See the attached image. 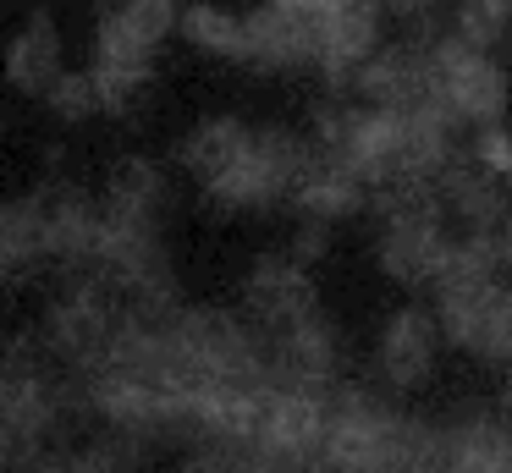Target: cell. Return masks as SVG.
Masks as SVG:
<instances>
[{"label":"cell","instance_id":"obj_1","mask_svg":"<svg viewBox=\"0 0 512 473\" xmlns=\"http://www.w3.org/2000/svg\"><path fill=\"white\" fill-rule=\"evenodd\" d=\"M413 446H419V429L391 418L369 396H342L336 407H325V429L309 473H386Z\"/></svg>","mask_w":512,"mask_h":473},{"label":"cell","instance_id":"obj_2","mask_svg":"<svg viewBox=\"0 0 512 473\" xmlns=\"http://www.w3.org/2000/svg\"><path fill=\"white\" fill-rule=\"evenodd\" d=\"M309 165H314V143H303L298 132H281V127H254L243 154L221 176H210L204 193L221 209H270V204H287Z\"/></svg>","mask_w":512,"mask_h":473},{"label":"cell","instance_id":"obj_3","mask_svg":"<svg viewBox=\"0 0 512 473\" xmlns=\"http://www.w3.org/2000/svg\"><path fill=\"white\" fill-rule=\"evenodd\" d=\"M424 77H430V105L441 110L446 121H474V127H490L507 110V77L490 61L479 44L463 39H441L435 50H424Z\"/></svg>","mask_w":512,"mask_h":473},{"label":"cell","instance_id":"obj_4","mask_svg":"<svg viewBox=\"0 0 512 473\" xmlns=\"http://www.w3.org/2000/svg\"><path fill=\"white\" fill-rule=\"evenodd\" d=\"M452 237L441 231V204L435 193L408 198V204L386 209V231H380V270L402 286H430L441 275V259Z\"/></svg>","mask_w":512,"mask_h":473},{"label":"cell","instance_id":"obj_5","mask_svg":"<svg viewBox=\"0 0 512 473\" xmlns=\"http://www.w3.org/2000/svg\"><path fill=\"white\" fill-rule=\"evenodd\" d=\"M182 17V0H100L94 22V66L155 72V50Z\"/></svg>","mask_w":512,"mask_h":473},{"label":"cell","instance_id":"obj_6","mask_svg":"<svg viewBox=\"0 0 512 473\" xmlns=\"http://www.w3.org/2000/svg\"><path fill=\"white\" fill-rule=\"evenodd\" d=\"M435 330H446L474 358L512 363V286L496 275V281L441 292V325Z\"/></svg>","mask_w":512,"mask_h":473},{"label":"cell","instance_id":"obj_7","mask_svg":"<svg viewBox=\"0 0 512 473\" xmlns=\"http://www.w3.org/2000/svg\"><path fill=\"white\" fill-rule=\"evenodd\" d=\"M116 325H122V303H116L111 286L100 281H78L72 292H61L45 314V341L50 352L72 358L78 369H89L105 347H111Z\"/></svg>","mask_w":512,"mask_h":473},{"label":"cell","instance_id":"obj_8","mask_svg":"<svg viewBox=\"0 0 512 473\" xmlns=\"http://www.w3.org/2000/svg\"><path fill=\"white\" fill-rule=\"evenodd\" d=\"M243 303H248V314H254L265 330H287V325H298V319L320 314L309 270H303V264H292V259H276V253H270V259H259L254 270H248Z\"/></svg>","mask_w":512,"mask_h":473},{"label":"cell","instance_id":"obj_9","mask_svg":"<svg viewBox=\"0 0 512 473\" xmlns=\"http://www.w3.org/2000/svg\"><path fill=\"white\" fill-rule=\"evenodd\" d=\"M243 61L254 72H298L314 66V22H303L287 6H259L243 17Z\"/></svg>","mask_w":512,"mask_h":473},{"label":"cell","instance_id":"obj_10","mask_svg":"<svg viewBox=\"0 0 512 473\" xmlns=\"http://www.w3.org/2000/svg\"><path fill=\"white\" fill-rule=\"evenodd\" d=\"M94 226H100V198H89L83 187H39V242H45V259L61 264H89L94 253Z\"/></svg>","mask_w":512,"mask_h":473},{"label":"cell","instance_id":"obj_11","mask_svg":"<svg viewBox=\"0 0 512 473\" xmlns=\"http://www.w3.org/2000/svg\"><path fill=\"white\" fill-rule=\"evenodd\" d=\"M380 50V6L375 0H347L331 17L314 22V66L325 77H353Z\"/></svg>","mask_w":512,"mask_h":473},{"label":"cell","instance_id":"obj_12","mask_svg":"<svg viewBox=\"0 0 512 473\" xmlns=\"http://www.w3.org/2000/svg\"><path fill=\"white\" fill-rule=\"evenodd\" d=\"M435 314L424 308H397L380 330V374H386L397 391H413L435 374Z\"/></svg>","mask_w":512,"mask_h":473},{"label":"cell","instance_id":"obj_13","mask_svg":"<svg viewBox=\"0 0 512 473\" xmlns=\"http://www.w3.org/2000/svg\"><path fill=\"white\" fill-rule=\"evenodd\" d=\"M166 171H160L155 160H144V154H133V160H122L111 171V182H105V198H100V215L111 220H127V226H160L166 220Z\"/></svg>","mask_w":512,"mask_h":473},{"label":"cell","instance_id":"obj_14","mask_svg":"<svg viewBox=\"0 0 512 473\" xmlns=\"http://www.w3.org/2000/svg\"><path fill=\"white\" fill-rule=\"evenodd\" d=\"M61 72H67V66H61V28H56L50 11H34L28 28L12 33V44H6V83H12L17 94L45 99V88L56 83Z\"/></svg>","mask_w":512,"mask_h":473},{"label":"cell","instance_id":"obj_15","mask_svg":"<svg viewBox=\"0 0 512 473\" xmlns=\"http://www.w3.org/2000/svg\"><path fill=\"white\" fill-rule=\"evenodd\" d=\"M364 182H358L353 171H342V165L331 160V154L314 149V165L303 171V182L292 187L287 204L303 209V220H320V226H331V220L353 215V209H364Z\"/></svg>","mask_w":512,"mask_h":473},{"label":"cell","instance_id":"obj_16","mask_svg":"<svg viewBox=\"0 0 512 473\" xmlns=\"http://www.w3.org/2000/svg\"><path fill=\"white\" fill-rule=\"evenodd\" d=\"M248 132H254V127H243L237 116H210V121H199V127H193L188 138L177 143V160H182V171H193L199 182H210V176H221L226 165H232L237 154H243Z\"/></svg>","mask_w":512,"mask_h":473},{"label":"cell","instance_id":"obj_17","mask_svg":"<svg viewBox=\"0 0 512 473\" xmlns=\"http://www.w3.org/2000/svg\"><path fill=\"white\" fill-rule=\"evenodd\" d=\"M177 28L188 33V44H199L204 55H221V61H243V17L226 6H210V0H193L182 6Z\"/></svg>","mask_w":512,"mask_h":473},{"label":"cell","instance_id":"obj_18","mask_svg":"<svg viewBox=\"0 0 512 473\" xmlns=\"http://www.w3.org/2000/svg\"><path fill=\"white\" fill-rule=\"evenodd\" d=\"M0 253L12 270L45 259V242H39V193H23V198H6L0 204Z\"/></svg>","mask_w":512,"mask_h":473},{"label":"cell","instance_id":"obj_19","mask_svg":"<svg viewBox=\"0 0 512 473\" xmlns=\"http://www.w3.org/2000/svg\"><path fill=\"white\" fill-rule=\"evenodd\" d=\"M45 105L56 121H89L100 116V94H94V77L89 72H61L56 83L45 88Z\"/></svg>","mask_w":512,"mask_h":473},{"label":"cell","instance_id":"obj_20","mask_svg":"<svg viewBox=\"0 0 512 473\" xmlns=\"http://www.w3.org/2000/svg\"><path fill=\"white\" fill-rule=\"evenodd\" d=\"M67 473H144L138 451L127 440H94L83 451H67Z\"/></svg>","mask_w":512,"mask_h":473},{"label":"cell","instance_id":"obj_21","mask_svg":"<svg viewBox=\"0 0 512 473\" xmlns=\"http://www.w3.org/2000/svg\"><path fill=\"white\" fill-rule=\"evenodd\" d=\"M177 473H265L254 462V451L248 446H221V440H204L199 451H188V457L177 462Z\"/></svg>","mask_w":512,"mask_h":473},{"label":"cell","instance_id":"obj_22","mask_svg":"<svg viewBox=\"0 0 512 473\" xmlns=\"http://www.w3.org/2000/svg\"><path fill=\"white\" fill-rule=\"evenodd\" d=\"M474 165H479V171H490L496 182H507V176H512V132L501 127V121L479 127V138H474Z\"/></svg>","mask_w":512,"mask_h":473},{"label":"cell","instance_id":"obj_23","mask_svg":"<svg viewBox=\"0 0 512 473\" xmlns=\"http://www.w3.org/2000/svg\"><path fill=\"white\" fill-rule=\"evenodd\" d=\"M325 253V226L320 220H309V226L298 231V242H292V264H314Z\"/></svg>","mask_w":512,"mask_h":473},{"label":"cell","instance_id":"obj_24","mask_svg":"<svg viewBox=\"0 0 512 473\" xmlns=\"http://www.w3.org/2000/svg\"><path fill=\"white\" fill-rule=\"evenodd\" d=\"M490 237H496V259L512 270V204H507V215L496 220V231H490Z\"/></svg>","mask_w":512,"mask_h":473},{"label":"cell","instance_id":"obj_25","mask_svg":"<svg viewBox=\"0 0 512 473\" xmlns=\"http://www.w3.org/2000/svg\"><path fill=\"white\" fill-rule=\"evenodd\" d=\"M375 6H380V17H386V11H391V17H424L435 0H375Z\"/></svg>","mask_w":512,"mask_h":473},{"label":"cell","instance_id":"obj_26","mask_svg":"<svg viewBox=\"0 0 512 473\" xmlns=\"http://www.w3.org/2000/svg\"><path fill=\"white\" fill-rule=\"evenodd\" d=\"M6 275H12V264H6V253H0V281H6Z\"/></svg>","mask_w":512,"mask_h":473},{"label":"cell","instance_id":"obj_27","mask_svg":"<svg viewBox=\"0 0 512 473\" xmlns=\"http://www.w3.org/2000/svg\"><path fill=\"white\" fill-rule=\"evenodd\" d=\"M507 407H512V363H507Z\"/></svg>","mask_w":512,"mask_h":473}]
</instances>
